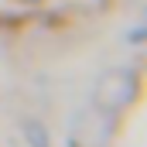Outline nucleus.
<instances>
[{
  "label": "nucleus",
  "instance_id": "nucleus-1",
  "mask_svg": "<svg viewBox=\"0 0 147 147\" xmlns=\"http://www.w3.org/2000/svg\"><path fill=\"white\" fill-rule=\"evenodd\" d=\"M130 92H134V75L123 69H113L96 82V103L103 110H120L130 99Z\"/></svg>",
  "mask_w": 147,
  "mask_h": 147
}]
</instances>
